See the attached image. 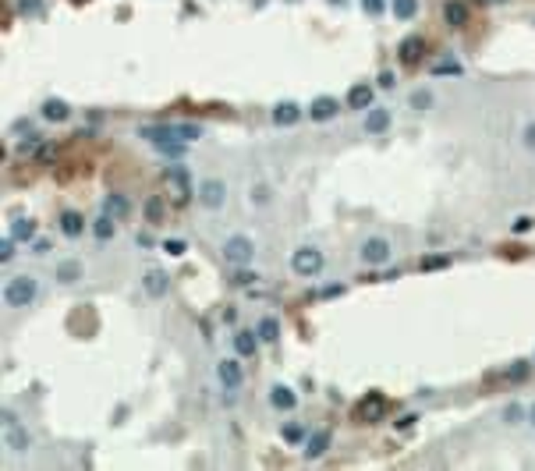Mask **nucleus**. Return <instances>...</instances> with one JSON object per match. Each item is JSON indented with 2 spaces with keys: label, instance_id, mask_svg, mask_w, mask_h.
Segmentation results:
<instances>
[{
  "label": "nucleus",
  "instance_id": "16",
  "mask_svg": "<svg viewBox=\"0 0 535 471\" xmlns=\"http://www.w3.org/2000/svg\"><path fill=\"white\" fill-rule=\"evenodd\" d=\"M273 124L277 128H287V124H294L298 117H301V107H298V103L294 99H284V103H277V107H273Z\"/></svg>",
  "mask_w": 535,
  "mask_h": 471
},
{
  "label": "nucleus",
  "instance_id": "45",
  "mask_svg": "<svg viewBox=\"0 0 535 471\" xmlns=\"http://www.w3.org/2000/svg\"><path fill=\"white\" fill-rule=\"evenodd\" d=\"M394 85H397L394 71H383V75H380V89H394Z\"/></svg>",
  "mask_w": 535,
  "mask_h": 471
},
{
  "label": "nucleus",
  "instance_id": "17",
  "mask_svg": "<svg viewBox=\"0 0 535 471\" xmlns=\"http://www.w3.org/2000/svg\"><path fill=\"white\" fill-rule=\"evenodd\" d=\"M103 213H110L114 220H124L131 213V202L121 191H110V195H103Z\"/></svg>",
  "mask_w": 535,
  "mask_h": 471
},
{
  "label": "nucleus",
  "instance_id": "33",
  "mask_svg": "<svg viewBox=\"0 0 535 471\" xmlns=\"http://www.w3.org/2000/svg\"><path fill=\"white\" fill-rule=\"evenodd\" d=\"M525 376H528V361H514L511 369H504V372H500V379H507V383H514V379L521 383Z\"/></svg>",
  "mask_w": 535,
  "mask_h": 471
},
{
  "label": "nucleus",
  "instance_id": "50",
  "mask_svg": "<svg viewBox=\"0 0 535 471\" xmlns=\"http://www.w3.org/2000/svg\"><path fill=\"white\" fill-rule=\"evenodd\" d=\"M486 4H490V0H486ZM493 4H504V0H493Z\"/></svg>",
  "mask_w": 535,
  "mask_h": 471
},
{
  "label": "nucleus",
  "instance_id": "9",
  "mask_svg": "<svg viewBox=\"0 0 535 471\" xmlns=\"http://www.w3.org/2000/svg\"><path fill=\"white\" fill-rule=\"evenodd\" d=\"M369 107H376V89L358 82L348 89V110H369Z\"/></svg>",
  "mask_w": 535,
  "mask_h": 471
},
{
  "label": "nucleus",
  "instance_id": "41",
  "mask_svg": "<svg viewBox=\"0 0 535 471\" xmlns=\"http://www.w3.org/2000/svg\"><path fill=\"white\" fill-rule=\"evenodd\" d=\"M164 156H185V142H167V145H156Z\"/></svg>",
  "mask_w": 535,
  "mask_h": 471
},
{
  "label": "nucleus",
  "instance_id": "19",
  "mask_svg": "<svg viewBox=\"0 0 535 471\" xmlns=\"http://www.w3.org/2000/svg\"><path fill=\"white\" fill-rule=\"evenodd\" d=\"M85 277V266L78 259H61L57 263V284H78Z\"/></svg>",
  "mask_w": 535,
  "mask_h": 471
},
{
  "label": "nucleus",
  "instance_id": "25",
  "mask_svg": "<svg viewBox=\"0 0 535 471\" xmlns=\"http://www.w3.org/2000/svg\"><path fill=\"white\" fill-rule=\"evenodd\" d=\"M408 107H411V110H433V107H436L433 89H415V92L408 96Z\"/></svg>",
  "mask_w": 535,
  "mask_h": 471
},
{
  "label": "nucleus",
  "instance_id": "34",
  "mask_svg": "<svg viewBox=\"0 0 535 471\" xmlns=\"http://www.w3.org/2000/svg\"><path fill=\"white\" fill-rule=\"evenodd\" d=\"M387 8H390L387 0H362V11H365L369 18H383V15H387Z\"/></svg>",
  "mask_w": 535,
  "mask_h": 471
},
{
  "label": "nucleus",
  "instance_id": "7",
  "mask_svg": "<svg viewBox=\"0 0 535 471\" xmlns=\"http://www.w3.org/2000/svg\"><path fill=\"white\" fill-rule=\"evenodd\" d=\"M217 379H220V386L224 390H238L241 386V361H238V354L234 358H220L217 361Z\"/></svg>",
  "mask_w": 535,
  "mask_h": 471
},
{
  "label": "nucleus",
  "instance_id": "18",
  "mask_svg": "<svg viewBox=\"0 0 535 471\" xmlns=\"http://www.w3.org/2000/svg\"><path fill=\"white\" fill-rule=\"evenodd\" d=\"M330 429H319V433H312L308 436V443H305V461H315V457H323L327 450H330Z\"/></svg>",
  "mask_w": 535,
  "mask_h": 471
},
{
  "label": "nucleus",
  "instance_id": "23",
  "mask_svg": "<svg viewBox=\"0 0 535 471\" xmlns=\"http://www.w3.org/2000/svg\"><path fill=\"white\" fill-rule=\"evenodd\" d=\"M255 333H259L262 344H273V340L280 337V323H277L273 316H262V319L255 323Z\"/></svg>",
  "mask_w": 535,
  "mask_h": 471
},
{
  "label": "nucleus",
  "instance_id": "22",
  "mask_svg": "<svg viewBox=\"0 0 535 471\" xmlns=\"http://www.w3.org/2000/svg\"><path fill=\"white\" fill-rule=\"evenodd\" d=\"M114 231H117V220H114L110 213H99V217L92 220V234H96L99 241H110V238H114Z\"/></svg>",
  "mask_w": 535,
  "mask_h": 471
},
{
  "label": "nucleus",
  "instance_id": "29",
  "mask_svg": "<svg viewBox=\"0 0 535 471\" xmlns=\"http://www.w3.org/2000/svg\"><path fill=\"white\" fill-rule=\"evenodd\" d=\"M145 220H149V224H164V198L152 195V198L145 202Z\"/></svg>",
  "mask_w": 535,
  "mask_h": 471
},
{
  "label": "nucleus",
  "instance_id": "35",
  "mask_svg": "<svg viewBox=\"0 0 535 471\" xmlns=\"http://www.w3.org/2000/svg\"><path fill=\"white\" fill-rule=\"evenodd\" d=\"M255 280H259L255 270H248V266H234V284H238V287H252Z\"/></svg>",
  "mask_w": 535,
  "mask_h": 471
},
{
  "label": "nucleus",
  "instance_id": "1",
  "mask_svg": "<svg viewBox=\"0 0 535 471\" xmlns=\"http://www.w3.org/2000/svg\"><path fill=\"white\" fill-rule=\"evenodd\" d=\"M36 298H39V284H36V277H29V273L11 277V280L4 284V305H8V308H29V305H36Z\"/></svg>",
  "mask_w": 535,
  "mask_h": 471
},
{
  "label": "nucleus",
  "instance_id": "38",
  "mask_svg": "<svg viewBox=\"0 0 535 471\" xmlns=\"http://www.w3.org/2000/svg\"><path fill=\"white\" fill-rule=\"evenodd\" d=\"M164 252L178 259V255H185V252H188V245H185L181 238H167V241H164Z\"/></svg>",
  "mask_w": 535,
  "mask_h": 471
},
{
  "label": "nucleus",
  "instance_id": "5",
  "mask_svg": "<svg viewBox=\"0 0 535 471\" xmlns=\"http://www.w3.org/2000/svg\"><path fill=\"white\" fill-rule=\"evenodd\" d=\"M199 202H202V209H220V205L227 202V184H224L220 177L202 181V184H199Z\"/></svg>",
  "mask_w": 535,
  "mask_h": 471
},
{
  "label": "nucleus",
  "instance_id": "32",
  "mask_svg": "<svg viewBox=\"0 0 535 471\" xmlns=\"http://www.w3.org/2000/svg\"><path fill=\"white\" fill-rule=\"evenodd\" d=\"M504 422H511V426L514 422H528V407L525 404H507L504 407Z\"/></svg>",
  "mask_w": 535,
  "mask_h": 471
},
{
  "label": "nucleus",
  "instance_id": "15",
  "mask_svg": "<svg viewBox=\"0 0 535 471\" xmlns=\"http://www.w3.org/2000/svg\"><path fill=\"white\" fill-rule=\"evenodd\" d=\"M422 54H425V39H422V36H408V39L397 46V57H401L404 64H418Z\"/></svg>",
  "mask_w": 535,
  "mask_h": 471
},
{
  "label": "nucleus",
  "instance_id": "49",
  "mask_svg": "<svg viewBox=\"0 0 535 471\" xmlns=\"http://www.w3.org/2000/svg\"><path fill=\"white\" fill-rule=\"evenodd\" d=\"M528 422H532V426H535V404H532V407H528Z\"/></svg>",
  "mask_w": 535,
  "mask_h": 471
},
{
  "label": "nucleus",
  "instance_id": "42",
  "mask_svg": "<svg viewBox=\"0 0 535 471\" xmlns=\"http://www.w3.org/2000/svg\"><path fill=\"white\" fill-rule=\"evenodd\" d=\"M178 128H181V138H185V142H195V138L202 135V128H199V124H178Z\"/></svg>",
  "mask_w": 535,
  "mask_h": 471
},
{
  "label": "nucleus",
  "instance_id": "37",
  "mask_svg": "<svg viewBox=\"0 0 535 471\" xmlns=\"http://www.w3.org/2000/svg\"><path fill=\"white\" fill-rule=\"evenodd\" d=\"M433 75H464V68L454 61H440V64H433Z\"/></svg>",
  "mask_w": 535,
  "mask_h": 471
},
{
  "label": "nucleus",
  "instance_id": "3",
  "mask_svg": "<svg viewBox=\"0 0 535 471\" xmlns=\"http://www.w3.org/2000/svg\"><path fill=\"white\" fill-rule=\"evenodd\" d=\"M224 259H227L231 266H248L252 259H255V241L245 238V234H231L224 241Z\"/></svg>",
  "mask_w": 535,
  "mask_h": 471
},
{
  "label": "nucleus",
  "instance_id": "30",
  "mask_svg": "<svg viewBox=\"0 0 535 471\" xmlns=\"http://www.w3.org/2000/svg\"><path fill=\"white\" fill-rule=\"evenodd\" d=\"M171 181H174V188H178V195H188V188H192V181H188V171L185 167H171V174H167Z\"/></svg>",
  "mask_w": 535,
  "mask_h": 471
},
{
  "label": "nucleus",
  "instance_id": "4",
  "mask_svg": "<svg viewBox=\"0 0 535 471\" xmlns=\"http://www.w3.org/2000/svg\"><path fill=\"white\" fill-rule=\"evenodd\" d=\"M362 263L365 266H387L390 263V255H394V248H390V241L387 238H380V234H372V238H365L362 241Z\"/></svg>",
  "mask_w": 535,
  "mask_h": 471
},
{
  "label": "nucleus",
  "instance_id": "36",
  "mask_svg": "<svg viewBox=\"0 0 535 471\" xmlns=\"http://www.w3.org/2000/svg\"><path fill=\"white\" fill-rule=\"evenodd\" d=\"M18 11L32 18V15H43L46 8H43V0H18Z\"/></svg>",
  "mask_w": 535,
  "mask_h": 471
},
{
  "label": "nucleus",
  "instance_id": "2",
  "mask_svg": "<svg viewBox=\"0 0 535 471\" xmlns=\"http://www.w3.org/2000/svg\"><path fill=\"white\" fill-rule=\"evenodd\" d=\"M323 266H327V259L319 248H294V255H291V270L298 277H319Z\"/></svg>",
  "mask_w": 535,
  "mask_h": 471
},
{
  "label": "nucleus",
  "instance_id": "13",
  "mask_svg": "<svg viewBox=\"0 0 535 471\" xmlns=\"http://www.w3.org/2000/svg\"><path fill=\"white\" fill-rule=\"evenodd\" d=\"M142 287H145L149 298H164V294L171 291V277H167L164 270H149V273L142 277Z\"/></svg>",
  "mask_w": 535,
  "mask_h": 471
},
{
  "label": "nucleus",
  "instance_id": "6",
  "mask_svg": "<svg viewBox=\"0 0 535 471\" xmlns=\"http://www.w3.org/2000/svg\"><path fill=\"white\" fill-rule=\"evenodd\" d=\"M138 135H142L145 142H152V145H167V142H185V138H181V128H178V124H145V128H138Z\"/></svg>",
  "mask_w": 535,
  "mask_h": 471
},
{
  "label": "nucleus",
  "instance_id": "48",
  "mask_svg": "<svg viewBox=\"0 0 535 471\" xmlns=\"http://www.w3.org/2000/svg\"><path fill=\"white\" fill-rule=\"evenodd\" d=\"M0 418H4V429H8V426H18V414L8 411V407H4V414H0Z\"/></svg>",
  "mask_w": 535,
  "mask_h": 471
},
{
  "label": "nucleus",
  "instance_id": "39",
  "mask_svg": "<svg viewBox=\"0 0 535 471\" xmlns=\"http://www.w3.org/2000/svg\"><path fill=\"white\" fill-rule=\"evenodd\" d=\"M15 238H4V241H0V263H11V259H15Z\"/></svg>",
  "mask_w": 535,
  "mask_h": 471
},
{
  "label": "nucleus",
  "instance_id": "47",
  "mask_svg": "<svg viewBox=\"0 0 535 471\" xmlns=\"http://www.w3.org/2000/svg\"><path fill=\"white\" fill-rule=\"evenodd\" d=\"M528 227H532V220H528V217H518V220H514V234H525Z\"/></svg>",
  "mask_w": 535,
  "mask_h": 471
},
{
  "label": "nucleus",
  "instance_id": "11",
  "mask_svg": "<svg viewBox=\"0 0 535 471\" xmlns=\"http://www.w3.org/2000/svg\"><path fill=\"white\" fill-rule=\"evenodd\" d=\"M39 114H43V121H50V124H61V121H68V117H71V107H68L64 99L50 96V99H43Z\"/></svg>",
  "mask_w": 535,
  "mask_h": 471
},
{
  "label": "nucleus",
  "instance_id": "26",
  "mask_svg": "<svg viewBox=\"0 0 535 471\" xmlns=\"http://www.w3.org/2000/svg\"><path fill=\"white\" fill-rule=\"evenodd\" d=\"M380 411H383V397H380V393H369V397L358 404L355 414L362 418V422H369V418H372V414H380Z\"/></svg>",
  "mask_w": 535,
  "mask_h": 471
},
{
  "label": "nucleus",
  "instance_id": "14",
  "mask_svg": "<svg viewBox=\"0 0 535 471\" xmlns=\"http://www.w3.org/2000/svg\"><path fill=\"white\" fill-rule=\"evenodd\" d=\"M231 347H234L238 358H252L255 347H259V333H255V330H238V333L231 337Z\"/></svg>",
  "mask_w": 535,
  "mask_h": 471
},
{
  "label": "nucleus",
  "instance_id": "28",
  "mask_svg": "<svg viewBox=\"0 0 535 471\" xmlns=\"http://www.w3.org/2000/svg\"><path fill=\"white\" fill-rule=\"evenodd\" d=\"M4 436H8V447H11V450H18V454L29 450V433H25L22 426H8Z\"/></svg>",
  "mask_w": 535,
  "mask_h": 471
},
{
  "label": "nucleus",
  "instance_id": "46",
  "mask_svg": "<svg viewBox=\"0 0 535 471\" xmlns=\"http://www.w3.org/2000/svg\"><path fill=\"white\" fill-rule=\"evenodd\" d=\"M32 252H36V255H50V241H46V238L32 241Z\"/></svg>",
  "mask_w": 535,
  "mask_h": 471
},
{
  "label": "nucleus",
  "instance_id": "40",
  "mask_svg": "<svg viewBox=\"0 0 535 471\" xmlns=\"http://www.w3.org/2000/svg\"><path fill=\"white\" fill-rule=\"evenodd\" d=\"M521 142H525V149H532V152H535V121H528V124H525Z\"/></svg>",
  "mask_w": 535,
  "mask_h": 471
},
{
  "label": "nucleus",
  "instance_id": "27",
  "mask_svg": "<svg viewBox=\"0 0 535 471\" xmlns=\"http://www.w3.org/2000/svg\"><path fill=\"white\" fill-rule=\"evenodd\" d=\"M390 11H394V18L411 22L418 15V0H390Z\"/></svg>",
  "mask_w": 535,
  "mask_h": 471
},
{
  "label": "nucleus",
  "instance_id": "24",
  "mask_svg": "<svg viewBox=\"0 0 535 471\" xmlns=\"http://www.w3.org/2000/svg\"><path fill=\"white\" fill-rule=\"evenodd\" d=\"M36 220H29V217H18L15 224H11V238L15 241H36Z\"/></svg>",
  "mask_w": 535,
  "mask_h": 471
},
{
  "label": "nucleus",
  "instance_id": "43",
  "mask_svg": "<svg viewBox=\"0 0 535 471\" xmlns=\"http://www.w3.org/2000/svg\"><path fill=\"white\" fill-rule=\"evenodd\" d=\"M266 198H270V188H266V184H255V188H252V202H266Z\"/></svg>",
  "mask_w": 535,
  "mask_h": 471
},
{
  "label": "nucleus",
  "instance_id": "31",
  "mask_svg": "<svg viewBox=\"0 0 535 471\" xmlns=\"http://www.w3.org/2000/svg\"><path fill=\"white\" fill-rule=\"evenodd\" d=\"M280 440H284V443H291V447H298V443L305 440V429H301L298 422H287V426L280 429Z\"/></svg>",
  "mask_w": 535,
  "mask_h": 471
},
{
  "label": "nucleus",
  "instance_id": "8",
  "mask_svg": "<svg viewBox=\"0 0 535 471\" xmlns=\"http://www.w3.org/2000/svg\"><path fill=\"white\" fill-rule=\"evenodd\" d=\"M337 114H341V103H337L334 96H315V99H312V107H308V117H312L315 124L334 121Z\"/></svg>",
  "mask_w": 535,
  "mask_h": 471
},
{
  "label": "nucleus",
  "instance_id": "12",
  "mask_svg": "<svg viewBox=\"0 0 535 471\" xmlns=\"http://www.w3.org/2000/svg\"><path fill=\"white\" fill-rule=\"evenodd\" d=\"M270 407L273 411H294L298 407V393L287 383H277V386H270Z\"/></svg>",
  "mask_w": 535,
  "mask_h": 471
},
{
  "label": "nucleus",
  "instance_id": "44",
  "mask_svg": "<svg viewBox=\"0 0 535 471\" xmlns=\"http://www.w3.org/2000/svg\"><path fill=\"white\" fill-rule=\"evenodd\" d=\"M433 266H447V259H433V255H425V259H422V270H433Z\"/></svg>",
  "mask_w": 535,
  "mask_h": 471
},
{
  "label": "nucleus",
  "instance_id": "20",
  "mask_svg": "<svg viewBox=\"0 0 535 471\" xmlns=\"http://www.w3.org/2000/svg\"><path fill=\"white\" fill-rule=\"evenodd\" d=\"M82 231H85L82 213H75V209H64V213H61V234H64V238H82Z\"/></svg>",
  "mask_w": 535,
  "mask_h": 471
},
{
  "label": "nucleus",
  "instance_id": "10",
  "mask_svg": "<svg viewBox=\"0 0 535 471\" xmlns=\"http://www.w3.org/2000/svg\"><path fill=\"white\" fill-rule=\"evenodd\" d=\"M390 110L387 107H369L365 110V121H362V128L369 131V135H383V131H390Z\"/></svg>",
  "mask_w": 535,
  "mask_h": 471
},
{
  "label": "nucleus",
  "instance_id": "21",
  "mask_svg": "<svg viewBox=\"0 0 535 471\" xmlns=\"http://www.w3.org/2000/svg\"><path fill=\"white\" fill-rule=\"evenodd\" d=\"M443 22H447L450 29H461V25L468 22V8L461 4V0H447V4H443Z\"/></svg>",
  "mask_w": 535,
  "mask_h": 471
}]
</instances>
